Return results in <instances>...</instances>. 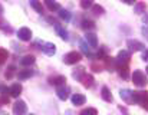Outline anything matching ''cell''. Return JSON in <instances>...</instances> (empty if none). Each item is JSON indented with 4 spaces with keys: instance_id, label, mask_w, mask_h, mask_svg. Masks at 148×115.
<instances>
[{
    "instance_id": "cell-1",
    "label": "cell",
    "mask_w": 148,
    "mask_h": 115,
    "mask_svg": "<svg viewBox=\"0 0 148 115\" xmlns=\"http://www.w3.org/2000/svg\"><path fill=\"white\" fill-rule=\"evenodd\" d=\"M132 101L148 111V91H134L132 92Z\"/></svg>"
},
{
    "instance_id": "cell-2",
    "label": "cell",
    "mask_w": 148,
    "mask_h": 115,
    "mask_svg": "<svg viewBox=\"0 0 148 115\" xmlns=\"http://www.w3.org/2000/svg\"><path fill=\"white\" fill-rule=\"evenodd\" d=\"M132 82H134L135 86L144 88V86H147L148 79H147V76H145V73H144L143 71L137 69V71H134V73H132Z\"/></svg>"
},
{
    "instance_id": "cell-3",
    "label": "cell",
    "mask_w": 148,
    "mask_h": 115,
    "mask_svg": "<svg viewBox=\"0 0 148 115\" xmlns=\"http://www.w3.org/2000/svg\"><path fill=\"white\" fill-rule=\"evenodd\" d=\"M81 59H82V55H81L79 52L73 51V52H69V53H66V55L63 56V62H65L66 65H75V63H78Z\"/></svg>"
},
{
    "instance_id": "cell-4",
    "label": "cell",
    "mask_w": 148,
    "mask_h": 115,
    "mask_svg": "<svg viewBox=\"0 0 148 115\" xmlns=\"http://www.w3.org/2000/svg\"><path fill=\"white\" fill-rule=\"evenodd\" d=\"M130 59H131V52L130 51H121L118 53V56L115 57L116 60V68L121 66V65H128L130 63Z\"/></svg>"
},
{
    "instance_id": "cell-5",
    "label": "cell",
    "mask_w": 148,
    "mask_h": 115,
    "mask_svg": "<svg viewBox=\"0 0 148 115\" xmlns=\"http://www.w3.org/2000/svg\"><path fill=\"white\" fill-rule=\"evenodd\" d=\"M38 45L40 46V49L48 55V56H52V55H55L56 53V46L53 45V43H50V42H38Z\"/></svg>"
},
{
    "instance_id": "cell-6",
    "label": "cell",
    "mask_w": 148,
    "mask_h": 115,
    "mask_svg": "<svg viewBox=\"0 0 148 115\" xmlns=\"http://www.w3.org/2000/svg\"><path fill=\"white\" fill-rule=\"evenodd\" d=\"M26 111H27V105L25 101L19 99L14 102V105H13V114L14 115H25Z\"/></svg>"
},
{
    "instance_id": "cell-7",
    "label": "cell",
    "mask_w": 148,
    "mask_h": 115,
    "mask_svg": "<svg viewBox=\"0 0 148 115\" xmlns=\"http://www.w3.org/2000/svg\"><path fill=\"white\" fill-rule=\"evenodd\" d=\"M127 45L130 48V52H140V51H144V48H145L144 43H141L140 40H135V39H130L127 42Z\"/></svg>"
},
{
    "instance_id": "cell-8",
    "label": "cell",
    "mask_w": 148,
    "mask_h": 115,
    "mask_svg": "<svg viewBox=\"0 0 148 115\" xmlns=\"http://www.w3.org/2000/svg\"><path fill=\"white\" fill-rule=\"evenodd\" d=\"M17 36H19V39H20V40L27 42V40H30V39H32V30H30L29 27H20V29H19V32H17Z\"/></svg>"
},
{
    "instance_id": "cell-9",
    "label": "cell",
    "mask_w": 148,
    "mask_h": 115,
    "mask_svg": "<svg viewBox=\"0 0 148 115\" xmlns=\"http://www.w3.org/2000/svg\"><path fill=\"white\" fill-rule=\"evenodd\" d=\"M103 66L109 71V72H114V71H116V60H115V57H109V56H105L103 59Z\"/></svg>"
},
{
    "instance_id": "cell-10",
    "label": "cell",
    "mask_w": 148,
    "mask_h": 115,
    "mask_svg": "<svg viewBox=\"0 0 148 115\" xmlns=\"http://www.w3.org/2000/svg\"><path fill=\"white\" fill-rule=\"evenodd\" d=\"M50 85H55V86H63L65 82H66V78L63 75H55V76H50L49 79Z\"/></svg>"
},
{
    "instance_id": "cell-11",
    "label": "cell",
    "mask_w": 148,
    "mask_h": 115,
    "mask_svg": "<svg viewBox=\"0 0 148 115\" xmlns=\"http://www.w3.org/2000/svg\"><path fill=\"white\" fill-rule=\"evenodd\" d=\"M81 82H82V85H84L85 88H92V86H94L95 79H94V76H92L91 73H85V75L82 76Z\"/></svg>"
},
{
    "instance_id": "cell-12",
    "label": "cell",
    "mask_w": 148,
    "mask_h": 115,
    "mask_svg": "<svg viewBox=\"0 0 148 115\" xmlns=\"http://www.w3.org/2000/svg\"><path fill=\"white\" fill-rule=\"evenodd\" d=\"M85 39H86V42H88V45H89L91 48H97V46H98V38H97L95 33L88 32L86 36H85Z\"/></svg>"
},
{
    "instance_id": "cell-13",
    "label": "cell",
    "mask_w": 148,
    "mask_h": 115,
    "mask_svg": "<svg viewBox=\"0 0 148 115\" xmlns=\"http://www.w3.org/2000/svg\"><path fill=\"white\" fill-rule=\"evenodd\" d=\"M9 94H10V97L17 98V97L22 94V85H20V84H13V85L9 88Z\"/></svg>"
},
{
    "instance_id": "cell-14",
    "label": "cell",
    "mask_w": 148,
    "mask_h": 115,
    "mask_svg": "<svg viewBox=\"0 0 148 115\" xmlns=\"http://www.w3.org/2000/svg\"><path fill=\"white\" fill-rule=\"evenodd\" d=\"M119 95H121V98L127 102V104H132L134 101H132V91H130V89H121L119 91Z\"/></svg>"
},
{
    "instance_id": "cell-15",
    "label": "cell",
    "mask_w": 148,
    "mask_h": 115,
    "mask_svg": "<svg viewBox=\"0 0 148 115\" xmlns=\"http://www.w3.org/2000/svg\"><path fill=\"white\" fill-rule=\"evenodd\" d=\"M56 94H58V98L62 99V101H66L69 98V89L65 88V86H59L56 89Z\"/></svg>"
},
{
    "instance_id": "cell-16",
    "label": "cell",
    "mask_w": 148,
    "mask_h": 115,
    "mask_svg": "<svg viewBox=\"0 0 148 115\" xmlns=\"http://www.w3.org/2000/svg\"><path fill=\"white\" fill-rule=\"evenodd\" d=\"M43 1H45V4H46V7H48L49 12H58V10H60V4L56 0H43Z\"/></svg>"
},
{
    "instance_id": "cell-17",
    "label": "cell",
    "mask_w": 148,
    "mask_h": 115,
    "mask_svg": "<svg viewBox=\"0 0 148 115\" xmlns=\"http://www.w3.org/2000/svg\"><path fill=\"white\" fill-rule=\"evenodd\" d=\"M101 97H102V99L103 101H106V102H112V94H111V91H109V88L108 86H102V89H101Z\"/></svg>"
},
{
    "instance_id": "cell-18",
    "label": "cell",
    "mask_w": 148,
    "mask_h": 115,
    "mask_svg": "<svg viewBox=\"0 0 148 115\" xmlns=\"http://www.w3.org/2000/svg\"><path fill=\"white\" fill-rule=\"evenodd\" d=\"M86 102V98H85V95H82V94H73V97H72V104L73 105H84Z\"/></svg>"
},
{
    "instance_id": "cell-19",
    "label": "cell",
    "mask_w": 148,
    "mask_h": 115,
    "mask_svg": "<svg viewBox=\"0 0 148 115\" xmlns=\"http://www.w3.org/2000/svg\"><path fill=\"white\" fill-rule=\"evenodd\" d=\"M145 10H147L145 1H137V3H135V6H134V13L143 14V13H145Z\"/></svg>"
},
{
    "instance_id": "cell-20",
    "label": "cell",
    "mask_w": 148,
    "mask_h": 115,
    "mask_svg": "<svg viewBox=\"0 0 148 115\" xmlns=\"http://www.w3.org/2000/svg\"><path fill=\"white\" fill-rule=\"evenodd\" d=\"M116 71H118V73H119L121 78L128 79V76H130V68H128V65H121V66L116 68Z\"/></svg>"
},
{
    "instance_id": "cell-21",
    "label": "cell",
    "mask_w": 148,
    "mask_h": 115,
    "mask_svg": "<svg viewBox=\"0 0 148 115\" xmlns=\"http://www.w3.org/2000/svg\"><path fill=\"white\" fill-rule=\"evenodd\" d=\"M85 73H86V72H85V68H84V66H79V68H76V69L72 72V78L76 79V81H81Z\"/></svg>"
},
{
    "instance_id": "cell-22",
    "label": "cell",
    "mask_w": 148,
    "mask_h": 115,
    "mask_svg": "<svg viewBox=\"0 0 148 115\" xmlns=\"http://www.w3.org/2000/svg\"><path fill=\"white\" fill-rule=\"evenodd\" d=\"M53 26H55V29H56L58 35H59V36L63 39V40H68V39H69V36H68V32H66V30H65V29H63V27H62L59 23H56V25H53Z\"/></svg>"
},
{
    "instance_id": "cell-23",
    "label": "cell",
    "mask_w": 148,
    "mask_h": 115,
    "mask_svg": "<svg viewBox=\"0 0 148 115\" xmlns=\"http://www.w3.org/2000/svg\"><path fill=\"white\" fill-rule=\"evenodd\" d=\"M32 75H33V71H32V69H23V71H19L17 78H19L20 81H25V79L30 78Z\"/></svg>"
},
{
    "instance_id": "cell-24",
    "label": "cell",
    "mask_w": 148,
    "mask_h": 115,
    "mask_svg": "<svg viewBox=\"0 0 148 115\" xmlns=\"http://www.w3.org/2000/svg\"><path fill=\"white\" fill-rule=\"evenodd\" d=\"M29 3H30V6H32L38 13L43 14V6H42V1H39V0H29Z\"/></svg>"
},
{
    "instance_id": "cell-25",
    "label": "cell",
    "mask_w": 148,
    "mask_h": 115,
    "mask_svg": "<svg viewBox=\"0 0 148 115\" xmlns=\"http://www.w3.org/2000/svg\"><path fill=\"white\" fill-rule=\"evenodd\" d=\"M0 30H3L4 33H12L13 32V29L7 25V22L3 19V16H0Z\"/></svg>"
},
{
    "instance_id": "cell-26",
    "label": "cell",
    "mask_w": 148,
    "mask_h": 115,
    "mask_svg": "<svg viewBox=\"0 0 148 115\" xmlns=\"http://www.w3.org/2000/svg\"><path fill=\"white\" fill-rule=\"evenodd\" d=\"M20 63H22L23 66H30V65L35 63V56H32V55H26V56H23L22 59H20Z\"/></svg>"
},
{
    "instance_id": "cell-27",
    "label": "cell",
    "mask_w": 148,
    "mask_h": 115,
    "mask_svg": "<svg viewBox=\"0 0 148 115\" xmlns=\"http://www.w3.org/2000/svg\"><path fill=\"white\" fill-rule=\"evenodd\" d=\"M81 26H82V29H85V30H89V29H94V27H95V23H94L92 20H89V19H84Z\"/></svg>"
},
{
    "instance_id": "cell-28",
    "label": "cell",
    "mask_w": 148,
    "mask_h": 115,
    "mask_svg": "<svg viewBox=\"0 0 148 115\" xmlns=\"http://www.w3.org/2000/svg\"><path fill=\"white\" fill-rule=\"evenodd\" d=\"M79 45H81V49H82V52L86 55V56H89V57H94V55H92V52H91V49L88 48V45L85 43V42H79Z\"/></svg>"
},
{
    "instance_id": "cell-29",
    "label": "cell",
    "mask_w": 148,
    "mask_h": 115,
    "mask_svg": "<svg viewBox=\"0 0 148 115\" xmlns=\"http://www.w3.org/2000/svg\"><path fill=\"white\" fill-rule=\"evenodd\" d=\"M59 17H60L62 20H65V22H69V20H71V13H69L68 10H65V9H60V10H59Z\"/></svg>"
},
{
    "instance_id": "cell-30",
    "label": "cell",
    "mask_w": 148,
    "mask_h": 115,
    "mask_svg": "<svg viewBox=\"0 0 148 115\" xmlns=\"http://www.w3.org/2000/svg\"><path fill=\"white\" fill-rule=\"evenodd\" d=\"M14 73H16V68L12 65V66H9V68L6 69V72H4V78H6V79H12Z\"/></svg>"
},
{
    "instance_id": "cell-31",
    "label": "cell",
    "mask_w": 148,
    "mask_h": 115,
    "mask_svg": "<svg viewBox=\"0 0 148 115\" xmlns=\"http://www.w3.org/2000/svg\"><path fill=\"white\" fill-rule=\"evenodd\" d=\"M7 57H9V52H7L6 49L0 48V65H3V63L7 60Z\"/></svg>"
},
{
    "instance_id": "cell-32",
    "label": "cell",
    "mask_w": 148,
    "mask_h": 115,
    "mask_svg": "<svg viewBox=\"0 0 148 115\" xmlns=\"http://www.w3.org/2000/svg\"><path fill=\"white\" fill-rule=\"evenodd\" d=\"M94 6V0H81V7L82 9H89V7H92Z\"/></svg>"
},
{
    "instance_id": "cell-33",
    "label": "cell",
    "mask_w": 148,
    "mask_h": 115,
    "mask_svg": "<svg viewBox=\"0 0 148 115\" xmlns=\"http://www.w3.org/2000/svg\"><path fill=\"white\" fill-rule=\"evenodd\" d=\"M79 115H98V111H97L95 108H86V110L81 111Z\"/></svg>"
},
{
    "instance_id": "cell-34",
    "label": "cell",
    "mask_w": 148,
    "mask_h": 115,
    "mask_svg": "<svg viewBox=\"0 0 148 115\" xmlns=\"http://www.w3.org/2000/svg\"><path fill=\"white\" fill-rule=\"evenodd\" d=\"M92 12H94L95 14H103V13H105L103 7H102V6H98V4H94V6H92Z\"/></svg>"
},
{
    "instance_id": "cell-35",
    "label": "cell",
    "mask_w": 148,
    "mask_h": 115,
    "mask_svg": "<svg viewBox=\"0 0 148 115\" xmlns=\"http://www.w3.org/2000/svg\"><path fill=\"white\" fill-rule=\"evenodd\" d=\"M91 69L95 71V72H101V71H102V66H101V65H97V63H92V65H91Z\"/></svg>"
},
{
    "instance_id": "cell-36",
    "label": "cell",
    "mask_w": 148,
    "mask_h": 115,
    "mask_svg": "<svg viewBox=\"0 0 148 115\" xmlns=\"http://www.w3.org/2000/svg\"><path fill=\"white\" fill-rule=\"evenodd\" d=\"M143 59H144V60H148V49L143 52Z\"/></svg>"
},
{
    "instance_id": "cell-37",
    "label": "cell",
    "mask_w": 148,
    "mask_h": 115,
    "mask_svg": "<svg viewBox=\"0 0 148 115\" xmlns=\"http://www.w3.org/2000/svg\"><path fill=\"white\" fill-rule=\"evenodd\" d=\"M143 35L148 39V27H143Z\"/></svg>"
},
{
    "instance_id": "cell-38",
    "label": "cell",
    "mask_w": 148,
    "mask_h": 115,
    "mask_svg": "<svg viewBox=\"0 0 148 115\" xmlns=\"http://www.w3.org/2000/svg\"><path fill=\"white\" fill-rule=\"evenodd\" d=\"M143 22L145 23V25H148V12L144 14V17H143Z\"/></svg>"
},
{
    "instance_id": "cell-39",
    "label": "cell",
    "mask_w": 148,
    "mask_h": 115,
    "mask_svg": "<svg viewBox=\"0 0 148 115\" xmlns=\"http://www.w3.org/2000/svg\"><path fill=\"white\" fill-rule=\"evenodd\" d=\"M122 1H124V3H128V4H132L135 0H122Z\"/></svg>"
},
{
    "instance_id": "cell-40",
    "label": "cell",
    "mask_w": 148,
    "mask_h": 115,
    "mask_svg": "<svg viewBox=\"0 0 148 115\" xmlns=\"http://www.w3.org/2000/svg\"><path fill=\"white\" fill-rule=\"evenodd\" d=\"M1 13H3V7H1V4H0V16H1Z\"/></svg>"
},
{
    "instance_id": "cell-41",
    "label": "cell",
    "mask_w": 148,
    "mask_h": 115,
    "mask_svg": "<svg viewBox=\"0 0 148 115\" xmlns=\"http://www.w3.org/2000/svg\"><path fill=\"white\" fill-rule=\"evenodd\" d=\"M147 73H148V66H147Z\"/></svg>"
},
{
    "instance_id": "cell-42",
    "label": "cell",
    "mask_w": 148,
    "mask_h": 115,
    "mask_svg": "<svg viewBox=\"0 0 148 115\" xmlns=\"http://www.w3.org/2000/svg\"><path fill=\"white\" fill-rule=\"evenodd\" d=\"M30 115H33V114H30Z\"/></svg>"
}]
</instances>
